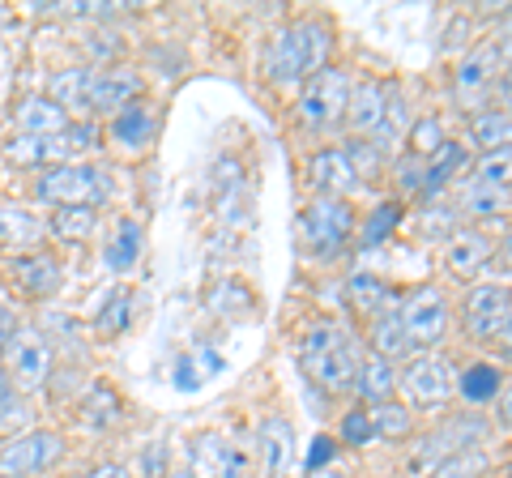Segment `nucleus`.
<instances>
[{"label": "nucleus", "instance_id": "bb28decb", "mask_svg": "<svg viewBox=\"0 0 512 478\" xmlns=\"http://www.w3.org/2000/svg\"><path fill=\"white\" fill-rule=\"evenodd\" d=\"M384 103H389V86L384 82H355L350 86V99H346V120L355 124L359 133H376Z\"/></svg>", "mask_w": 512, "mask_h": 478}, {"label": "nucleus", "instance_id": "9d476101", "mask_svg": "<svg viewBox=\"0 0 512 478\" xmlns=\"http://www.w3.org/2000/svg\"><path fill=\"white\" fill-rule=\"evenodd\" d=\"M397 385H402V393H406L410 406L440 410L448 397L457 393V376H453V368H448L444 359L423 355V359H414L402 376H397Z\"/></svg>", "mask_w": 512, "mask_h": 478}, {"label": "nucleus", "instance_id": "0eeeda50", "mask_svg": "<svg viewBox=\"0 0 512 478\" xmlns=\"http://www.w3.org/2000/svg\"><path fill=\"white\" fill-rule=\"evenodd\" d=\"M5 372L26 397L47 389V380L56 372V342H47L39 329H22L5 355Z\"/></svg>", "mask_w": 512, "mask_h": 478}, {"label": "nucleus", "instance_id": "2eb2a0df", "mask_svg": "<svg viewBox=\"0 0 512 478\" xmlns=\"http://www.w3.org/2000/svg\"><path fill=\"white\" fill-rule=\"evenodd\" d=\"M244 470H248L244 453L231 440H222L218 432H201L192 440V453H188L192 478H244Z\"/></svg>", "mask_w": 512, "mask_h": 478}, {"label": "nucleus", "instance_id": "f257e3e1", "mask_svg": "<svg viewBox=\"0 0 512 478\" xmlns=\"http://www.w3.org/2000/svg\"><path fill=\"white\" fill-rule=\"evenodd\" d=\"M329 47H333V35H329L325 22H316V18L291 22L286 30H278L274 43H269V52H265L269 82H278V86L312 82V77L325 69Z\"/></svg>", "mask_w": 512, "mask_h": 478}, {"label": "nucleus", "instance_id": "b1692460", "mask_svg": "<svg viewBox=\"0 0 512 478\" xmlns=\"http://www.w3.org/2000/svg\"><path fill=\"white\" fill-rule=\"evenodd\" d=\"M0 163L5 167H18V171H43V167H52L60 163V150H56V141L52 137H22V133H13L5 146H0Z\"/></svg>", "mask_w": 512, "mask_h": 478}, {"label": "nucleus", "instance_id": "a211bd4d", "mask_svg": "<svg viewBox=\"0 0 512 478\" xmlns=\"http://www.w3.org/2000/svg\"><path fill=\"white\" fill-rule=\"evenodd\" d=\"M495 73H500V47L483 43L478 52H470V56L457 65V77H453L457 99L466 103V107H474V103L495 86Z\"/></svg>", "mask_w": 512, "mask_h": 478}, {"label": "nucleus", "instance_id": "7c9ffc66", "mask_svg": "<svg viewBox=\"0 0 512 478\" xmlns=\"http://www.w3.org/2000/svg\"><path fill=\"white\" fill-rule=\"evenodd\" d=\"M346 304L359 316H380V312H389V286H384L376 274H350L346 278Z\"/></svg>", "mask_w": 512, "mask_h": 478}, {"label": "nucleus", "instance_id": "f8f14e48", "mask_svg": "<svg viewBox=\"0 0 512 478\" xmlns=\"http://www.w3.org/2000/svg\"><path fill=\"white\" fill-rule=\"evenodd\" d=\"M158 129H163V111H158V103H150V99L128 103L124 111H116V116L107 120V137H111V146L124 150V154H141V150H150L154 141H158Z\"/></svg>", "mask_w": 512, "mask_h": 478}, {"label": "nucleus", "instance_id": "603ef678", "mask_svg": "<svg viewBox=\"0 0 512 478\" xmlns=\"http://www.w3.org/2000/svg\"><path fill=\"white\" fill-rule=\"evenodd\" d=\"M308 478H350L346 470H316V474H308Z\"/></svg>", "mask_w": 512, "mask_h": 478}, {"label": "nucleus", "instance_id": "6e6552de", "mask_svg": "<svg viewBox=\"0 0 512 478\" xmlns=\"http://www.w3.org/2000/svg\"><path fill=\"white\" fill-rule=\"evenodd\" d=\"M346 99H350V77L342 69H320L312 82H303L299 94V120L308 129H333L338 120H346Z\"/></svg>", "mask_w": 512, "mask_h": 478}, {"label": "nucleus", "instance_id": "2f4dec72", "mask_svg": "<svg viewBox=\"0 0 512 478\" xmlns=\"http://www.w3.org/2000/svg\"><path fill=\"white\" fill-rule=\"evenodd\" d=\"M52 141L60 150V163H86V154L103 146V129L94 120H69V129Z\"/></svg>", "mask_w": 512, "mask_h": 478}, {"label": "nucleus", "instance_id": "ea45409f", "mask_svg": "<svg viewBox=\"0 0 512 478\" xmlns=\"http://www.w3.org/2000/svg\"><path fill=\"white\" fill-rule=\"evenodd\" d=\"M367 410H372V427H376V436L393 440V436H406V432H410V410H406V406L380 402V406H367Z\"/></svg>", "mask_w": 512, "mask_h": 478}, {"label": "nucleus", "instance_id": "c85d7f7f", "mask_svg": "<svg viewBox=\"0 0 512 478\" xmlns=\"http://www.w3.org/2000/svg\"><path fill=\"white\" fill-rule=\"evenodd\" d=\"M94 231H99V205H64L47 218V235L60 244H86Z\"/></svg>", "mask_w": 512, "mask_h": 478}, {"label": "nucleus", "instance_id": "8fccbe9b", "mask_svg": "<svg viewBox=\"0 0 512 478\" xmlns=\"http://www.w3.org/2000/svg\"><path fill=\"white\" fill-rule=\"evenodd\" d=\"M491 257H500V269H508V274H512V231L504 235V244H500V248H495V252H491Z\"/></svg>", "mask_w": 512, "mask_h": 478}, {"label": "nucleus", "instance_id": "ddd939ff", "mask_svg": "<svg viewBox=\"0 0 512 478\" xmlns=\"http://www.w3.org/2000/svg\"><path fill=\"white\" fill-rule=\"evenodd\" d=\"M47 244V218H39L22 201H0V252L5 257H26Z\"/></svg>", "mask_w": 512, "mask_h": 478}, {"label": "nucleus", "instance_id": "6ab92c4d", "mask_svg": "<svg viewBox=\"0 0 512 478\" xmlns=\"http://www.w3.org/2000/svg\"><path fill=\"white\" fill-rule=\"evenodd\" d=\"M256 444H261V461H265V478H286L295 466V427L282 414H269L256 432Z\"/></svg>", "mask_w": 512, "mask_h": 478}, {"label": "nucleus", "instance_id": "a19ab883", "mask_svg": "<svg viewBox=\"0 0 512 478\" xmlns=\"http://www.w3.org/2000/svg\"><path fill=\"white\" fill-rule=\"evenodd\" d=\"M508 205H512V193H495V188H478V184L466 188V210L478 218H495V214H504Z\"/></svg>", "mask_w": 512, "mask_h": 478}, {"label": "nucleus", "instance_id": "7ed1b4c3", "mask_svg": "<svg viewBox=\"0 0 512 478\" xmlns=\"http://www.w3.org/2000/svg\"><path fill=\"white\" fill-rule=\"evenodd\" d=\"M107 197V175L94 163H52L35 175V201L64 210V205H99Z\"/></svg>", "mask_w": 512, "mask_h": 478}, {"label": "nucleus", "instance_id": "20e7f679", "mask_svg": "<svg viewBox=\"0 0 512 478\" xmlns=\"http://www.w3.org/2000/svg\"><path fill=\"white\" fill-rule=\"evenodd\" d=\"M0 274H5V286L22 304H52L64 286V261L52 248H39L26 252V257H5Z\"/></svg>", "mask_w": 512, "mask_h": 478}, {"label": "nucleus", "instance_id": "dca6fc26", "mask_svg": "<svg viewBox=\"0 0 512 478\" xmlns=\"http://www.w3.org/2000/svg\"><path fill=\"white\" fill-rule=\"evenodd\" d=\"M47 99L69 111V120H90V94H94V65H69L47 77Z\"/></svg>", "mask_w": 512, "mask_h": 478}, {"label": "nucleus", "instance_id": "423d86ee", "mask_svg": "<svg viewBox=\"0 0 512 478\" xmlns=\"http://www.w3.org/2000/svg\"><path fill=\"white\" fill-rule=\"evenodd\" d=\"M64 457V436L52 427H30V432L0 444V474L9 478H35L47 474Z\"/></svg>", "mask_w": 512, "mask_h": 478}, {"label": "nucleus", "instance_id": "09e8293b", "mask_svg": "<svg viewBox=\"0 0 512 478\" xmlns=\"http://www.w3.org/2000/svg\"><path fill=\"white\" fill-rule=\"evenodd\" d=\"M500 423L512 427V380H504V389H500Z\"/></svg>", "mask_w": 512, "mask_h": 478}, {"label": "nucleus", "instance_id": "37998d69", "mask_svg": "<svg viewBox=\"0 0 512 478\" xmlns=\"http://www.w3.org/2000/svg\"><path fill=\"white\" fill-rule=\"evenodd\" d=\"M333 457H338V440H333V436H316L312 449H308V457H303V466H308V474H316L320 466L329 470Z\"/></svg>", "mask_w": 512, "mask_h": 478}, {"label": "nucleus", "instance_id": "1a4fd4ad", "mask_svg": "<svg viewBox=\"0 0 512 478\" xmlns=\"http://www.w3.org/2000/svg\"><path fill=\"white\" fill-rule=\"evenodd\" d=\"M466 329L474 333L478 342H491V338H504L508 325H512V286L504 282H487V286H474L466 295Z\"/></svg>", "mask_w": 512, "mask_h": 478}, {"label": "nucleus", "instance_id": "de8ad7c7", "mask_svg": "<svg viewBox=\"0 0 512 478\" xmlns=\"http://www.w3.org/2000/svg\"><path fill=\"white\" fill-rule=\"evenodd\" d=\"M82 478H133V470L128 466H120V461H99L90 474H82Z\"/></svg>", "mask_w": 512, "mask_h": 478}, {"label": "nucleus", "instance_id": "6e6d98bb", "mask_svg": "<svg viewBox=\"0 0 512 478\" xmlns=\"http://www.w3.org/2000/svg\"><path fill=\"white\" fill-rule=\"evenodd\" d=\"M73 478H82V474H73Z\"/></svg>", "mask_w": 512, "mask_h": 478}, {"label": "nucleus", "instance_id": "864d4df0", "mask_svg": "<svg viewBox=\"0 0 512 478\" xmlns=\"http://www.w3.org/2000/svg\"><path fill=\"white\" fill-rule=\"evenodd\" d=\"M504 355H508V363H512V325H508V333H504Z\"/></svg>", "mask_w": 512, "mask_h": 478}, {"label": "nucleus", "instance_id": "c756f323", "mask_svg": "<svg viewBox=\"0 0 512 478\" xmlns=\"http://www.w3.org/2000/svg\"><path fill=\"white\" fill-rule=\"evenodd\" d=\"M393 385H397V372H393L389 359H380V355L359 359V376H355L359 397H367L372 406H380V402H389L393 397Z\"/></svg>", "mask_w": 512, "mask_h": 478}, {"label": "nucleus", "instance_id": "f704fd0d", "mask_svg": "<svg viewBox=\"0 0 512 478\" xmlns=\"http://www.w3.org/2000/svg\"><path fill=\"white\" fill-rule=\"evenodd\" d=\"M457 389H461V397H466V402H474V406L495 402V397H500V389H504V372L495 368V363H470V368L461 372Z\"/></svg>", "mask_w": 512, "mask_h": 478}, {"label": "nucleus", "instance_id": "3c124183", "mask_svg": "<svg viewBox=\"0 0 512 478\" xmlns=\"http://www.w3.org/2000/svg\"><path fill=\"white\" fill-rule=\"evenodd\" d=\"M500 90H504V99H508V107H512V69H504V77H500Z\"/></svg>", "mask_w": 512, "mask_h": 478}, {"label": "nucleus", "instance_id": "79ce46f5", "mask_svg": "<svg viewBox=\"0 0 512 478\" xmlns=\"http://www.w3.org/2000/svg\"><path fill=\"white\" fill-rule=\"evenodd\" d=\"M342 440L350 444V449H363V444H372V440H376V427H372V410H367V406L350 410L346 419H342Z\"/></svg>", "mask_w": 512, "mask_h": 478}, {"label": "nucleus", "instance_id": "4be33fe9", "mask_svg": "<svg viewBox=\"0 0 512 478\" xmlns=\"http://www.w3.org/2000/svg\"><path fill=\"white\" fill-rule=\"evenodd\" d=\"M308 180L316 188V197H346L350 188L359 184V175H355V167H350L346 150H320V154H312Z\"/></svg>", "mask_w": 512, "mask_h": 478}, {"label": "nucleus", "instance_id": "c9c22d12", "mask_svg": "<svg viewBox=\"0 0 512 478\" xmlns=\"http://www.w3.org/2000/svg\"><path fill=\"white\" fill-rule=\"evenodd\" d=\"M410 133V111H406V99L397 90H389V103H384V116H380V124H376V141L372 146L376 150H389V146H397Z\"/></svg>", "mask_w": 512, "mask_h": 478}, {"label": "nucleus", "instance_id": "5701e85b", "mask_svg": "<svg viewBox=\"0 0 512 478\" xmlns=\"http://www.w3.org/2000/svg\"><path fill=\"white\" fill-rule=\"evenodd\" d=\"M133 304H137L133 286H124V282L111 286L107 299L99 304V312H94V321H90L94 338H99V342H116V338H124L128 325H133Z\"/></svg>", "mask_w": 512, "mask_h": 478}, {"label": "nucleus", "instance_id": "e433bc0d", "mask_svg": "<svg viewBox=\"0 0 512 478\" xmlns=\"http://www.w3.org/2000/svg\"><path fill=\"white\" fill-rule=\"evenodd\" d=\"M478 188H495V193H512V150L500 154H483L474 167V180Z\"/></svg>", "mask_w": 512, "mask_h": 478}, {"label": "nucleus", "instance_id": "f3484780", "mask_svg": "<svg viewBox=\"0 0 512 478\" xmlns=\"http://www.w3.org/2000/svg\"><path fill=\"white\" fill-rule=\"evenodd\" d=\"M9 124H13V133H22V137H60L69 129V111L52 103L47 94H26V99L13 107Z\"/></svg>", "mask_w": 512, "mask_h": 478}, {"label": "nucleus", "instance_id": "49530a36", "mask_svg": "<svg viewBox=\"0 0 512 478\" xmlns=\"http://www.w3.org/2000/svg\"><path fill=\"white\" fill-rule=\"evenodd\" d=\"M150 449L154 453L141 457V470H146L150 478H167V449H163V444H150Z\"/></svg>", "mask_w": 512, "mask_h": 478}, {"label": "nucleus", "instance_id": "cd10ccee", "mask_svg": "<svg viewBox=\"0 0 512 478\" xmlns=\"http://www.w3.org/2000/svg\"><path fill=\"white\" fill-rule=\"evenodd\" d=\"M470 141L483 154H500V150H512V111L504 107H483L474 111L470 120Z\"/></svg>", "mask_w": 512, "mask_h": 478}, {"label": "nucleus", "instance_id": "c03bdc74", "mask_svg": "<svg viewBox=\"0 0 512 478\" xmlns=\"http://www.w3.org/2000/svg\"><path fill=\"white\" fill-rule=\"evenodd\" d=\"M397 210L402 205H380V214L367 222V235H363V244H380V235L389 231V227H397Z\"/></svg>", "mask_w": 512, "mask_h": 478}, {"label": "nucleus", "instance_id": "39448f33", "mask_svg": "<svg viewBox=\"0 0 512 478\" xmlns=\"http://www.w3.org/2000/svg\"><path fill=\"white\" fill-rule=\"evenodd\" d=\"M350 231H355V210L342 197H316L308 210L299 214V235L308 252L316 257H333V252L346 248Z\"/></svg>", "mask_w": 512, "mask_h": 478}, {"label": "nucleus", "instance_id": "4c0bfd02", "mask_svg": "<svg viewBox=\"0 0 512 478\" xmlns=\"http://www.w3.org/2000/svg\"><path fill=\"white\" fill-rule=\"evenodd\" d=\"M406 141H410V158H419V163H427L431 154H440L444 150V124L436 120V116H427V120H414L410 124V133H406Z\"/></svg>", "mask_w": 512, "mask_h": 478}, {"label": "nucleus", "instance_id": "a18cd8bd", "mask_svg": "<svg viewBox=\"0 0 512 478\" xmlns=\"http://www.w3.org/2000/svg\"><path fill=\"white\" fill-rule=\"evenodd\" d=\"M22 333V325H18V312L13 308H0V363H5V355H9V346H13V338Z\"/></svg>", "mask_w": 512, "mask_h": 478}, {"label": "nucleus", "instance_id": "a878e982", "mask_svg": "<svg viewBox=\"0 0 512 478\" xmlns=\"http://www.w3.org/2000/svg\"><path fill=\"white\" fill-rule=\"evenodd\" d=\"M30 427H35V406H30V397L13 385L5 363H0V436L13 440V436L30 432Z\"/></svg>", "mask_w": 512, "mask_h": 478}, {"label": "nucleus", "instance_id": "5fc2aeb1", "mask_svg": "<svg viewBox=\"0 0 512 478\" xmlns=\"http://www.w3.org/2000/svg\"><path fill=\"white\" fill-rule=\"evenodd\" d=\"M167 478H192V474H188V470H180V474H167Z\"/></svg>", "mask_w": 512, "mask_h": 478}, {"label": "nucleus", "instance_id": "393cba45", "mask_svg": "<svg viewBox=\"0 0 512 478\" xmlns=\"http://www.w3.org/2000/svg\"><path fill=\"white\" fill-rule=\"evenodd\" d=\"M491 252H495V244H491L483 231H457L453 239H448L444 265L453 269L457 278H470V274H478V269L491 261Z\"/></svg>", "mask_w": 512, "mask_h": 478}, {"label": "nucleus", "instance_id": "412c9836", "mask_svg": "<svg viewBox=\"0 0 512 478\" xmlns=\"http://www.w3.org/2000/svg\"><path fill=\"white\" fill-rule=\"evenodd\" d=\"M141 252H146V227H141L137 218H120L116 231L107 235L103 244V265L111 278H124L133 274V265L141 261Z\"/></svg>", "mask_w": 512, "mask_h": 478}, {"label": "nucleus", "instance_id": "f03ea898", "mask_svg": "<svg viewBox=\"0 0 512 478\" xmlns=\"http://www.w3.org/2000/svg\"><path fill=\"white\" fill-rule=\"evenodd\" d=\"M299 363L312 385H320L325 393H346L355 389L359 376V346L338 325H316L299 346Z\"/></svg>", "mask_w": 512, "mask_h": 478}, {"label": "nucleus", "instance_id": "58836bf2", "mask_svg": "<svg viewBox=\"0 0 512 478\" xmlns=\"http://www.w3.org/2000/svg\"><path fill=\"white\" fill-rule=\"evenodd\" d=\"M483 470H487L483 453H478V449H461V453H448L427 478H483Z\"/></svg>", "mask_w": 512, "mask_h": 478}, {"label": "nucleus", "instance_id": "aec40b11", "mask_svg": "<svg viewBox=\"0 0 512 478\" xmlns=\"http://www.w3.org/2000/svg\"><path fill=\"white\" fill-rule=\"evenodd\" d=\"M124 419V402L120 393L107 385V380H90L77 397V423L86 427V432H111V427H120Z\"/></svg>", "mask_w": 512, "mask_h": 478}, {"label": "nucleus", "instance_id": "72a5a7b5", "mask_svg": "<svg viewBox=\"0 0 512 478\" xmlns=\"http://www.w3.org/2000/svg\"><path fill=\"white\" fill-rule=\"evenodd\" d=\"M461 167H466V150L457 146V141H444V150L440 154H431L427 163H423V193H440L444 184H453Z\"/></svg>", "mask_w": 512, "mask_h": 478}, {"label": "nucleus", "instance_id": "9b49d317", "mask_svg": "<svg viewBox=\"0 0 512 478\" xmlns=\"http://www.w3.org/2000/svg\"><path fill=\"white\" fill-rule=\"evenodd\" d=\"M402 325L410 333V346H436L448 329V304L436 286H414L406 295V304L397 308Z\"/></svg>", "mask_w": 512, "mask_h": 478}, {"label": "nucleus", "instance_id": "473e14b6", "mask_svg": "<svg viewBox=\"0 0 512 478\" xmlns=\"http://www.w3.org/2000/svg\"><path fill=\"white\" fill-rule=\"evenodd\" d=\"M372 346H376V355L389 359V363L406 359L414 346H410V333L402 325V316H397V312H380L376 325H372Z\"/></svg>", "mask_w": 512, "mask_h": 478}, {"label": "nucleus", "instance_id": "4468645a", "mask_svg": "<svg viewBox=\"0 0 512 478\" xmlns=\"http://www.w3.org/2000/svg\"><path fill=\"white\" fill-rule=\"evenodd\" d=\"M141 90H146V82H141L137 69L128 65H107V69H94V94H90V116H116V111H124L128 103L141 99Z\"/></svg>", "mask_w": 512, "mask_h": 478}]
</instances>
